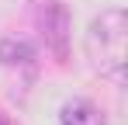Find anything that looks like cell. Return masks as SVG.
<instances>
[{
  "label": "cell",
  "mask_w": 128,
  "mask_h": 125,
  "mask_svg": "<svg viewBox=\"0 0 128 125\" xmlns=\"http://www.w3.org/2000/svg\"><path fill=\"white\" fill-rule=\"evenodd\" d=\"M125 45H128V14L121 7H107L86 28V56L90 66L114 83H125Z\"/></svg>",
  "instance_id": "obj_1"
},
{
  "label": "cell",
  "mask_w": 128,
  "mask_h": 125,
  "mask_svg": "<svg viewBox=\"0 0 128 125\" xmlns=\"http://www.w3.org/2000/svg\"><path fill=\"white\" fill-rule=\"evenodd\" d=\"M35 28L42 35L45 49H52V56L66 62L69 56V11L59 0H35Z\"/></svg>",
  "instance_id": "obj_2"
},
{
  "label": "cell",
  "mask_w": 128,
  "mask_h": 125,
  "mask_svg": "<svg viewBox=\"0 0 128 125\" xmlns=\"http://www.w3.org/2000/svg\"><path fill=\"white\" fill-rule=\"evenodd\" d=\"M59 125H107V118H104V111H100L97 104L76 97V101H66V104H62V111H59Z\"/></svg>",
  "instance_id": "obj_3"
},
{
  "label": "cell",
  "mask_w": 128,
  "mask_h": 125,
  "mask_svg": "<svg viewBox=\"0 0 128 125\" xmlns=\"http://www.w3.org/2000/svg\"><path fill=\"white\" fill-rule=\"evenodd\" d=\"M0 62L4 66H10V70H28V73H35V59H31V49L24 45V42H0Z\"/></svg>",
  "instance_id": "obj_4"
},
{
  "label": "cell",
  "mask_w": 128,
  "mask_h": 125,
  "mask_svg": "<svg viewBox=\"0 0 128 125\" xmlns=\"http://www.w3.org/2000/svg\"><path fill=\"white\" fill-rule=\"evenodd\" d=\"M0 125H18V122H14V118H10V115H7V111L0 108Z\"/></svg>",
  "instance_id": "obj_5"
}]
</instances>
